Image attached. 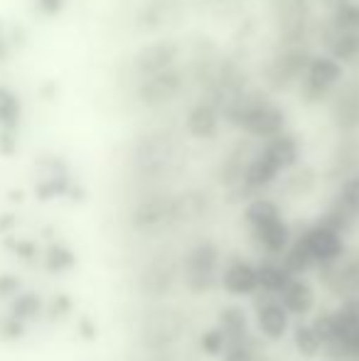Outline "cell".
Instances as JSON below:
<instances>
[{
	"mask_svg": "<svg viewBox=\"0 0 359 361\" xmlns=\"http://www.w3.org/2000/svg\"><path fill=\"white\" fill-rule=\"evenodd\" d=\"M226 118L231 126L254 140H269L286 130V114L259 91L236 94L226 104Z\"/></svg>",
	"mask_w": 359,
	"mask_h": 361,
	"instance_id": "cell-1",
	"label": "cell"
},
{
	"mask_svg": "<svg viewBox=\"0 0 359 361\" xmlns=\"http://www.w3.org/2000/svg\"><path fill=\"white\" fill-rule=\"evenodd\" d=\"M345 81V64L337 62L332 54H312L303 79L298 81V91H300L305 104H320V101L330 99L335 89Z\"/></svg>",
	"mask_w": 359,
	"mask_h": 361,
	"instance_id": "cell-2",
	"label": "cell"
},
{
	"mask_svg": "<svg viewBox=\"0 0 359 361\" xmlns=\"http://www.w3.org/2000/svg\"><path fill=\"white\" fill-rule=\"evenodd\" d=\"M185 332V317L173 307L150 310L140 319V344L145 349H165L173 347Z\"/></svg>",
	"mask_w": 359,
	"mask_h": 361,
	"instance_id": "cell-3",
	"label": "cell"
},
{
	"mask_svg": "<svg viewBox=\"0 0 359 361\" xmlns=\"http://www.w3.org/2000/svg\"><path fill=\"white\" fill-rule=\"evenodd\" d=\"M312 54L305 47H298L296 42L291 47H286L283 52H278L276 57L266 67V84L276 91H286L291 86H298V81L303 79L310 62Z\"/></svg>",
	"mask_w": 359,
	"mask_h": 361,
	"instance_id": "cell-4",
	"label": "cell"
},
{
	"mask_svg": "<svg viewBox=\"0 0 359 361\" xmlns=\"http://www.w3.org/2000/svg\"><path fill=\"white\" fill-rule=\"evenodd\" d=\"M182 72L175 67L165 69V72L143 76V81L138 84V101L145 109H158V106H168L173 104L182 91Z\"/></svg>",
	"mask_w": 359,
	"mask_h": 361,
	"instance_id": "cell-5",
	"label": "cell"
},
{
	"mask_svg": "<svg viewBox=\"0 0 359 361\" xmlns=\"http://www.w3.org/2000/svg\"><path fill=\"white\" fill-rule=\"evenodd\" d=\"M357 216H359V172L342 182L340 192L335 197V204L325 214L322 224H327L330 228L342 233Z\"/></svg>",
	"mask_w": 359,
	"mask_h": 361,
	"instance_id": "cell-6",
	"label": "cell"
},
{
	"mask_svg": "<svg viewBox=\"0 0 359 361\" xmlns=\"http://www.w3.org/2000/svg\"><path fill=\"white\" fill-rule=\"evenodd\" d=\"M178 57H180V44L173 42V39H160V42L145 44V47H140L135 52L133 67L140 76H150L175 67Z\"/></svg>",
	"mask_w": 359,
	"mask_h": 361,
	"instance_id": "cell-7",
	"label": "cell"
},
{
	"mask_svg": "<svg viewBox=\"0 0 359 361\" xmlns=\"http://www.w3.org/2000/svg\"><path fill=\"white\" fill-rule=\"evenodd\" d=\"M219 263V251H217L214 243L205 241L197 248H192V253L187 256V283L192 290L202 293V290H209L214 283V268Z\"/></svg>",
	"mask_w": 359,
	"mask_h": 361,
	"instance_id": "cell-8",
	"label": "cell"
},
{
	"mask_svg": "<svg viewBox=\"0 0 359 361\" xmlns=\"http://www.w3.org/2000/svg\"><path fill=\"white\" fill-rule=\"evenodd\" d=\"M175 273H178V263L170 256H158L140 271L138 286L140 293L148 298H163L165 293H170L175 283Z\"/></svg>",
	"mask_w": 359,
	"mask_h": 361,
	"instance_id": "cell-9",
	"label": "cell"
},
{
	"mask_svg": "<svg viewBox=\"0 0 359 361\" xmlns=\"http://www.w3.org/2000/svg\"><path fill=\"white\" fill-rule=\"evenodd\" d=\"M303 241H305L308 251L312 253L315 263H332L337 258H342L345 253V243H342V233L330 228L327 224H317L310 231L303 233Z\"/></svg>",
	"mask_w": 359,
	"mask_h": 361,
	"instance_id": "cell-10",
	"label": "cell"
},
{
	"mask_svg": "<svg viewBox=\"0 0 359 361\" xmlns=\"http://www.w3.org/2000/svg\"><path fill=\"white\" fill-rule=\"evenodd\" d=\"M219 123H221L219 111H217V106L209 104V101H197L185 116L187 133L197 140H212L219 133Z\"/></svg>",
	"mask_w": 359,
	"mask_h": 361,
	"instance_id": "cell-11",
	"label": "cell"
},
{
	"mask_svg": "<svg viewBox=\"0 0 359 361\" xmlns=\"http://www.w3.org/2000/svg\"><path fill=\"white\" fill-rule=\"evenodd\" d=\"M261 152L278 167L281 172L293 170L298 165V157H300V143H298L296 135L291 133H278L269 140H261Z\"/></svg>",
	"mask_w": 359,
	"mask_h": 361,
	"instance_id": "cell-12",
	"label": "cell"
},
{
	"mask_svg": "<svg viewBox=\"0 0 359 361\" xmlns=\"http://www.w3.org/2000/svg\"><path fill=\"white\" fill-rule=\"evenodd\" d=\"M332 121L342 133H355L359 128V89L357 86H345L337 91L332 101Z\"/></svg>",
	"mask_w": 359,
	"mask_h": 361,
	"instance_id": "cell-13",
	"label": "cell"
},
{
	"mask_svg": "<svg viewBox=\"0 0 359 361\" xmlns=\"http://www.w3.org/2000/svg\"><path fill=\"white\" fill-rule=\"evenodd\" d=\"M170 212H173V200L170 197H148L140 202L133 212V226L138 231H150V228L163 226L170 221Z\"/></svg>",
	"mask_w": 359,
	"mask_h": 361,
	"instance_id": "cell-14",
	"label": "cell"
},
{
	"mask_svg": "<svg viewBox=\"0 0 359 361\" xmlns=\"http://www.w3.org/2000/svg\"><path fill=\"white\" fill-rule=\"evenodd\" d=\"M278 175H281V170L273 165L259 147V150L251 155V160L246 162L244 177H241V187H246V190H266V187L278 180Z\"/></svg>",
	"mask_w": 359,
	"mask_h": 361,
	"instance_id": "cell-15",
	"label": "cell"
},
{
	"mask_svg": "<svg viewBox=\"0 0 359 361\" xmlns=\"http://www.w3.org/2000/svg\"><path fill=\"white\" fill-rule=\"evenodd\" d=\"M254 233H256V241L271 253H283L291 243V231H288V224L283 221L281 214L271 216L261 224H254Z\"/></svg>",
	"mask_w": 359,
	"mask_h": 361,
	"instance_id": "cell-16",
	"label": "cell"
},
{
	"mask_svg": "<svg viewBox=\"0 0 359 361\" xmlns=\"http://www.w3.org/2000/svg\"><path fill=\"white\" fill-rule=\"evenodd\" d=\"M327 54L342 64H355L359 62V32H342L330 25L325 32Z\"/></svg>",
	"mask_w": 359,
	"mask_h": 361,
	"instance_id": "cell-17",
	"label": "cell"
},
{
	"mask_svg": "<svg viewBox=\"0 0 359 361\" xmlns=\"http://www.w3.org/2000/svg\"><path fill=\"white\" fill-rule=\"evenodd\" d=\"M278 295H281V305L288 310V314H305L315 305V293H312L310 283L298 281V278H291Z\"/></svg>",
	"mask_w": 359,
	"mask_h": 361,
	"instance_id": "cell-18",
	"label": "cell"
},
{
	"mask_svg": "<svg viewBox=\"0 0 359 361\" xmlns=\"http://www.w3.org/2000/svg\"><path fill=\"white\" fill-rule=\"evenodd\" d=\"M224 288L231 295H254L259 290V276L251 263L234 261L224 271Z\"/></svg>",
	"mask_w": 359,
	"mask_h": 361,
	"instance_id": "cell-19",
	"label": "cell"
},
{
	"mask_svg": "<svg viewBox=\"0 0 359 361\" xmlns=\"http://www.w3.org/2000/svg\"><path fill=\"white\" fill-rule=\"evenodd\" d=\"M256 322L269 339H281L288 332V310L281 302H266L259 307Z\"/></svg>",
	"mask_w": 359,
	"mask_h": 361,
	"instance_id": "cell-20",
	"label": "cell"
},
{
	"mask_svg": "<svg viewBox=\"0 0 359 361\" xmlns=\"http://www.w3.org/2000/svg\"><path fill=\"white\" fill-rule=\"evenodd\" d=\"M221 332H224V337H226V349H231V347H241V342H244V337H246V317H244V312L241 310H236V307H229V310H224L221 312ZM224 349V352H226Z\"/></svg>",
	"mask_w": 359,
	"mask_h": 361,
	"instance_id": "cell-21",
	"label": "cell"
},
{
	"mask_svg": "<svg viewBox=\"0 0 359 361\" xmlns=\"http://www.w3.org/2000/svg\"><path fill=\"white\" fill-rule=\"evenodd\" d=\"M330 25L342 32H359V3L357 0H340L332 8Z\"/></svg>",
	"mask_w": 359,
	"mask_h": 361,
	"instance_id": "cell-22",
	"label": "cell"
},
{
	"mask_svg": "<svg viewBox=\"0 0 359 361\" xmlns=\"http://www.w3.org/2000/svg\"><path fill=\"white\" fill-rule=\"evenodd\" d=\"M202 212H205V197L197 192H187V195L173 200L170 219L173 221H195L197 216H202Z\"/></svg>",
	"mask_w": 359,
	"mask_h": 361,
	"instance_id": "cell-23",
	"label": "cell"
},
{
	"mask_svg": "<svg viewBox=\"0 0 359 361\" xmlns=\"http://www.w3.org/2000/svg\"><path fill=\"white\" fill-rule=\"evenodd\" d=\"M256 276H259V288L266 293H281L286 283L291 281V273L286 271V266H276V263H261L256 268Z\"/></svg>",
	"mask_w": 359,
	"mask_h": 361,
	"instance_id": "cell-24",
	"label": "cell"
},
{
	"mask_svg": "<svg viewBox=\"0 0 359 361\" xmlns=\"http://www.w3.org/2000/svg\"><path fill=\"white\" fill-rule=\"evenodd\" d=\"M168 160H170V150L163 143H155V140L145 143L138 152V167L143 172L160 170V167L168 165Z\"/></svg>",
	"mask_w": 359,
	"mask_h": 361,
	"instance_id": "cell-25",
	"label": "cell"
},
{
	"mask_svg": "<svg viewBox=\"0 0 359 361\" xmlns=\"http://www.w3.org/2000/svg\"><path fill=\"white\" fill-rule=\"evenodd\" d=\"M283 266H286L288 273H305L315 266V258H312V253L308 251L303 236L298 238L291 248H286V263H283Z\"/></svg>",
	"mask_w": 359,
	"mask_h": 361,
	"instance_id": "cell-26",
	"label": "cell"
},
{
	"mask_svg": "<svg viewBox=\"0 0 359 361\" xmlns=\"http://www.w3.org/2000/svg\"><path fill=\"white\" fill-rule=\"evenodd\" d=\"M296 344H298V349H300V354H305V357H315L322 347L320 337H317V332H315L312 324H298L296 327Z\"/></svg>",
	"mask_w": 359,
	"mask_h": 361,
	"instance_id": "cell-27",
	"label": "cell"
},
{
	"mask_svg": "<svg viewBox=\"0 0 359 361\" xmlns=\"http://www.w3.org/2000/svg\"><path fill=\"white\" fill-rule=\"evenodd\" d=\"M37 310H39V298H37V295H32V293L20 295V298L15 300V305H13V314L18 319L32 317V314H37Z\"/></svg>",
	"mask_w": 359,
	"mask_h": 361,
	"instance_id": "cell-28",
	"label": "cell"
},
{
	"mask_svg": "<svg viewBox=\"0 0 359 361\" xmlns=\"http://www.w3.org/2000/svg\"><path fill=\"white\" fill-rule=\"evenodd\" d=\"M202 349H205L207 354H221L226 349V337L224 332H221V327H214L209 329V332L202 334Z\"/></svg>",
	"mask_w": 359,
	"mask_h": 361,
	"instance_id": "cell-29",
	"label": "cell"
},
{
	"mask_svg": "<svg viewBox=\"0 0 359 361\" xmlns=\"http://www.w3.org/2000/svg\"><path fill=\"white\" fill-rule=\"evenodd\" d=\"M74 263V256L67 251V248H62V246H54V248H49V253H47V266H49V271H67L69 266Z\"/></svg>",
	"mask_w": 359,
	"mask_h": 361,
	"instance_id": "cell-30",
	"label": "cell"
},
{
	"mask_svg": "<svg viewBox=\"0 0 359 361\" xmlns=\"http://www.w3.org/2000/svg\"><path fill=\"white\" fill-rule=\"evenodd\" d=\"M312 182H315V177H312V172H310V170H300L296 177H291V180H288V185H291L293 190L298 192V195H303V192H310Z\"/></svg>",
	"mask_w": 359,
	"mask_h": 361,
	"instance_id": "cell-31",
	"label": "cell"
},
{
	"mask_svg": "<svg viewBox=\"0 0 359 361\" xmlns=\"http://www.w3.org/2000/svg\"><path fill=\"white\" fill-rule=\"evenodd\" d=\"M20 288V281L13 276H0V295H8V293H15Z\"/></svg>",
	"mask_w": 359,
	"mask_h": 361,
	"instance_id": "cell-32",
	"label": "cell"
}]
</instances>
